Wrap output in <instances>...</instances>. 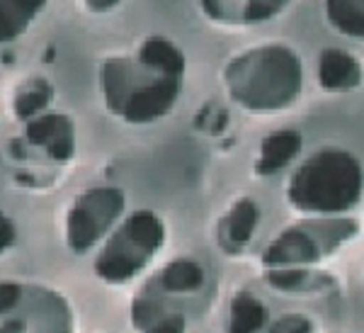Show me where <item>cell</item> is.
Wrapping results in <instances>:
<instances>
[{
	"label": "cell",
	"instance_id": "cell-3",
	"mask_svg": "<svg viewBox=\"0 0 364 333\" xmlns=\"http://www.w3.org/2000/svg\"><path fill=\"white\" fill-rule=\"evenodd\" d=\"M289 202L299 212L338 214L360 202V161L343 149H323L296 168L289 180Z\"/></svg>",
	"mask_w": 364,
	"mask_h": 333
},
{
	"label": "cell",
	"instance_id": "cell-7",
	"mask_svg": "<svg viewBox=\"0 0 364 333\" xmlns=\"http://www.w3.org/2000/svg\"><path fill=\"white\" fill-rule=\"evenodd\" d=\"M29 144L44 149L51 159L66 161L73 156L75 149V132L68 117L63 115H44L37 117L32 125L27 127Z\"/></svg>",
	"mask_w": 364,
	"mask_h": 333
},
{
	"label": "cell",
	"instance_id": "cell-17",
	"mask_svg": "<svg viewBox=\"0 0 364 333\" xmlns=\"http://www.w3.org/2000/svg\"><path fill=\"white\" fill-rule=\"evenodd\" d=\"M146 333H185L182 317H161Z\"/></svg>",
	"mask_w": 364,
	"mask_h": 333
},
{
	"label": "cell",
	"instance_id": "cell-18",
	"mask_svg": "<svg viewBox=\"0 0 364 333\" xmlns=\"http://www.w3.org/2000/svg\"><path fill=\"white\" fill-rule=\"evenodd\" d=\"M311 331V324L306 319H282L277 326H274L272 333H309Z\"/></svg>",
	"mask_w": 364,
	"mask_h": 333
},
{
	"label": "cell",
	"instance_id": "cell-19",
	"mask_svg": "<svg viewBox=\"0 0 364 333\" xmlns=\"http://www.w3.org/2000/svg\"><path fill=\"white\" fill-rule=\"evenodd\" d=\"M13 241H15V226H13V221L5 217L3 212H0V253L13 246Z\"/></svg>",
	"mask_w": 364,
	"mask_h": 333
},
{
	"label": "cell",
	"instance_id": "cell-14",
	"mask_svg": "<svg viewBox=\"0 0 364 333\" xmlns=\"http://www.w3.org/2000/svg\"><path fill=\"white\" fill-rule=\"evenodd\" d=\"M328 22L345 37H362V3H328Z\"/></svg>",
	"mask_w": 364,
	"mask_h": 333
},
{
	"label": "cell",
	"instance_id": "cell-2",
	"mask_svg": "<svg viewBox=\"0 0 364 333\" xmlns=\"http://www.w3.org/2000/svg\"><path fill=\"white\" fill-rule=\"evenodd\" d=\"M224 78L233 102L250 112H279L301 95V58L284 44L255 46L228 63Z\"/></svg>",
	"mask_w": 364,
	"mask_h": 333
},
{
	"label": "cell",
	"instance_id": "cell-11",
	"mask_svg": "<svg viewBox=\"0 0 364 333\" xmlns=\"http://www.w3.org/2000/svg\"><path fill=\"white\" fill-rule=\"evenodd\" d=\"M39 10H44L42 3H0V44L25 34Z\"/></svg>",
	"mask_w": 364,
	"mask_h": 333
},
{
	"label": "cell",
	"instance_id": "cell-12",
	"mask_svg": "<svg viewBox=\"0 0 364 333\" xmlns=\"http://www.w3.org/2000/svg\"><path fill=\"white\" fill-rule=\"evenodd\" d=\"M267 319L265 307L260 300L250 295H238L231 307V324H228V333H257L262 329Z\"/></svg>",
	"mask_w": 364,
	"mask_h": 333
},
{
	"label": "cell",
	"instance_id": "cell-1",
	"mask_svg": "<svg viewBox=\"0 0 364 333\" xmlns=\"http://www.w3.org/2000/svg\"><path fill=\"white\" fill-rule=\"evenodd\" d=\"M185 56L173 42L151 37L141 44L136 61L119 58L102 68L107 107L122 120L144 125L168 115L180 97Z\"/></svg>",
	"mask_w": 364,
	"mask_h": 333
},
{
	"label": "cell",
	"instance_id": "cell-10",
	"mask_svg": "<svg viewBox=\"0 0 364 333\" xmlns=\"http://www.w3.org/2000/svg\"><path fill=\"white\" fill-rule=\"evenodd\" d=\"M260 221V209L252 200H240L231 207V212L224 219L226 238L233 243V248H243L252 238L255 226Z\"/></svg>",
	"mask_w": 364,
	"mask_h": 333
},
{
	"label": "cell",
	"instance_id": "cell-4",
	"mask_svg": "<svg viewBox=\"0 0 364 333\" xmlns=\"http://www.w3.org/2000/svg\"><path fill=\"white\" fill-rule=\"evenodd\" d=\"M163 243V221L151 212H136L124 221L97 260L100 278L122 282L144 270Z\"/></svg>",
	"mask_w": 364,
	"mask_h": 333
},
{
	"label": "cell",
	"instance_id": "cell-5",
	"mask_svg": "<svg viewBox=\"0 0 364 333\" xmlns=\"http://www.w3.org/2000/svg\"><path fill=\"white\" fill-rule=\"evenodd\" d=\"M124 209V195L114 188H95L78 197L68 212L66 238L75 253L90 250L105 236Z\"/></svg>",
	"mask_w": 364,
	"mask_h": 333
},
{
	"label": "cell",
	"instance_id": "cell-8",
	"mask_svg": "<svg viewBox=\"0 0 364 333\" xmlns=\"http://www.w3.org/2000/svg\"><path fill=\"white\" fill-rule=\"evenodd\" d=\"M360 75V63L345 49H326L318 58V80L331 92H345L357 88Z\"/></svg>",
	"mask_w": 364,
	"mask_h": 333
},
{
	"label": "cell",
	"instance_id": "cell-13",
	"mask_svg": "<svg viewBox=\"0 0 364 333\" xmlns=\"http://www.w3.org/2000/svg\"><path fill=\"white\" fill-rule=\"evenodd\" d=\"M204 273L192 260H175L161 273V285L168 292H195L202 287Z\"/></svg>",
	"mask_w": 364,
	"mask_h": 333
},
{
	"label": "cell",
	"instance_id": "cell-15",
	"mask_svg": "<svg viewBox=\"0 0 364 333\" xmlns=\"http://www.w3.org/2000/svg\"><path fill=\"white\" fill-rule=\"evenodd\" d=\"M51 100V85L46 80H29V83L17 92L15 97V112L20 117H32L49 105Z\"/></svg>",
	"mask_w": 364,
	"mask_h": 333
},
{
	"label": "cell",
	"instance_id": "cell-9",
	"mask_svg": "<svg viewBox=\"0 0 364 333\" xmlns=\"http://www.w3.org/2000/svg\"><path fill=\"white\" fill-rule=\"evenodd\" d=\"M301 149V134L296 132H279L267 137L260 146V159H257V171L269 175L279 171L282 166L294 161V156Z\"/></svg>",
	"mask_w": 364,
	"mask_h": 333
},
{
	"label": "cell",
	"instance_id": "cell-16",
	"mask_svg": "<svg viewBox=\"0 0 364 333\" xmlns=\"http://www.w3.org/2000/svg\"><path fill=\"white\" fill-rule=\"evenodd\" d=\"M20 297H22L20 285H15V282H0V314L10 312V309H13L17 302H20Z\"/></svg>",
	"mask_w": 364,
	"mask_h": 333
},
{
	"label": "cell",
	"instance_id": "cell-6",
	"mask_svg": "<svg viewBox=\"0 0 364 333\" xmlns=\"http://www.w3.org/2000/svg\"><path fill=\"white\" fill-rule=\"evenodd\" d=\"M321 255V246L314 238V233L304 229H289L284 231L279 238H274V243L267 248L265 253V265L269 268H306L311 263H316Z\"/></svg>",
	"mask_w": 364,
	"mask_h": 333
}]
</instances>
